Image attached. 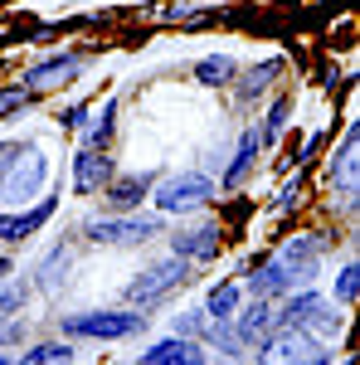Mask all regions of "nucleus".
Segmentation results:
<instances>
[{
	"label": "nucleus",
	"mask_w": 360,
	"mask_h": 365,
	"mask_svg": "<svg viewBox=\"0 0 360 365\" xmlns=\"http://www.w3.org/2000/svg\"><path fill=\"white\" fill-rule=\"evenodd\" d=\"M292 127V93H282L277 88L273 98H268V108L258 113V122H253V132H258V146L263 151H273L277 141H282V132Z\"/></svg>",
	"instance_id": "obj_21"
},
{
	"label": "nucleus",
	"mask_w": 360,
	"mask_h": 365,
	"mask_svg": "<svg viewBox=\"0 0 360 365\" xmlns=\"http://www.w3.org/2000/svg\"><path fill=\"white\" fill-rule=\"evenodd\" d=\"M190 78L200 88H210V93H229V83L239 78V58L234 54H200L190 68Z\"/></svg>",
	"instance_id": "obj_22"
},
{
	"label": "nucleus",
	"mask_w": 360,
	"mask_h": 365,
	"mask_svg": "<svg viewBox=\"0 0 360 365\" xmlns=\"http://www.w3.org/2000/svg\"><path fill=\"white\" fill-rule=\"evenodd\" d=\"M88 49H54V54L34 58V63H25L20 68V88H29L34 98H44V93H54V88H68L78 83L88 73Z\"/></svg>",
	"instance_id": "obj_7"
},
{
	"label": "nucleus",
	"mask_w": 360,
	"mask_h": 365,
	"mask_svg": "<svg viewBox=\"0 0 360 365\" xmlns=\"http://www.w3.org/2000/svg\"><path fill=\"white\" fill-rule=\"evenodd\" d=\"M331 302L341 312H351L360 302V263L356 258H346L341 268H336V278H331Z\"/></svg>",
	"instance_id": "obj_26"
},
{
	"label": "nucleus",
	"mask_w": 360,
	"mask_h": 365,
	"mask_svg": "<svg viewBox=\"0 0 360 365\" xmlns=\"http://www.w3.org/2000/svg\"><path fill=\"white\" fill-rule=\"evenodd\" d=\"M117 113H122V103L117 98H103L98 108H88L83 127L73 132L78 146H93V151H112V137H117Z\"/></svg>",
	"instance_id": "obj_20"
},
{
	"label": "nucleus",
	"mask_w": 360,
	"mask_h": 365,
	"mask_svg": "<svg viewBox=\"0 0 360 365\" xmlns=\"http://www.w3.org/2000/svg\"><path fill=\"white\" fill-rule=\"evenodd\" d=\"M326 253H331V234L326 229H302V234H287L282 244H277V263L292 273V282H312L322 273V263H326Z\"/></svg>",
	"instance_id": "obj_9"
},
{
	"label": "nucleus",
	"mask_w": 360,
	"mask_h": 365,
	"mask_svg": "<svg viewBox=\"0 0 360 365\" xmlns=\"http://www.w3.org/2000/svg\"><path fill=\"white\" fill-rule=\"evenodd\" d=\"M83 117H88V103H63V108L54 113V127L63 132V137H73V132L83 127Z\"/></svg>",
	"instance_id": "obj_30"
},
{
	"label": "nucleus",
	"mask_w": 360,
	"mask_h": 365,
	"mask_svg": "<svg viewBox=\"0 0 360 365\" xmlns=\"http://www.w3.org/2000/svg\"><path fill=\"white\" fill-rule=\"evenodd\" d=\"M336 78H341V73H336V63H322V73H317V83H322V88H331Z\"/></svg>",
	"instance_id": "obj_32"
},
{
	"label": "nucleus",
	"mask_w": 360,
	"mask_h": 365,
	"mask_svg": "<svg viewBox=\"0 0 360 365\" xmlns=\"http://www.w3.org/2000/svg\"><path fill=\"white\" fill-rule=\"evenodd\" d=\"M307 185H312V166H292L287 180L277 185V195L268 200V215H292L307 205Z\"/></svg>",
	"instance_id": "obj_25"
},
{
	"label": "nucleus",
	"mask_w": 360,
	"mask_h": 365,
	"mask_svg": "<svg viewBox=\"0 0 360 365\" xmlns=\"http://www.w3.org/2000/svg\"><path fill=\"white\" fill-rule=\"evenodd\" d=\"M0 365H15V361H10V356H5V351H0Z\"/></svg>",
	"instance_id": "obj_35"
},
{
	"label": "nucleus",
	"mask_w": 360,
	"mask_h": 365,
	"mask_svg": "<svg viewBox=\"0 0 360 365\" xmlns=\"http://www.w3.org/2000/svg\"><path fill=\"white\" fill-rule=\"evenodd\" d=\"M10 273H15V258H10V253H0V282H10Z\"/></svg>",
	"instance_id": "obj_33"
},
{
	"label": "nucleus",
	"mask_w": 360,
	"mask_h": 365,
	"mask_svg": "<svg viewBox=\"0 0 360 365\" xmlns=\"http://www.w3.org/2000/svg\"><path fill=\"white\" fill-rule=\"evenodd\" d=\"M258 156H263V146H258V132H253V122L239 132V141H234V156L220 166V195H234V190H244L253 180V170H258Z\"/></svg>",
	"instance_id": "obj_17"
},
{
	"label": "nucleus",
	"mask_w": 360,
	"mask_h": 365,
	"mask_svg": "<svg viewBox=\"0 0 360 365\" xmlns=\"http://www.w3.org/2000/svg\"><path fill=\"white\" fill-rule=\"evenodd\" d=\"M239 302H244V282L239 278H220L205 287V317L210 322H229L239 312Z\"/></svg>",
	"instance_id": "obj_24"
},
{
	"label": "nucleus",
	"mask_w": 360,
	"mask_h": 365,
	"mask_svg": "<svg viewBox=\"0 0 360 365\" xmlns=\"http://www.w3.org/2000/svg\"><path fill=\"white\" fill-rule=\"evenodd\" d=\"M190 268L195 263H185V258H175V253H166V258H156V263H146L137 278L127 282V307L137 312H151L161 307L166 297H175L185 282H190Z\"/></svg>",
	"instance_id": "obj_6"
},
{
	"label": "nucleus",
	"mask_w": 360,
	"mask_h": 365,
	"mask_svg": "<svg viewBox=\"0 0 360 365\" xmlns=\"http://www.w3.org/2000/svg\"><path fill=\"white\" fill-rule=\"evenodd\" d=\"M15 365H73V341H34V346H25V356Z\"/></svg>",
	"instance_id": "obj_27"
},
{
	"label": "nucleus",
	"mask_w": 360,
	"mask_h": 365,
	"mask_svg": "<svg viewBox=\"0 0 360 365\" xmlns=\"http://www.w3.org/2000/svg\"><path fill=\"white\" fill-rule=\"evenodd\" d=\"M161 175L156 170H117L108 180V190H103V215H132V210H141L146 200H151V185H156Z\"/></svg>",
	"instance_id": "obj_15"
},
{
	"label": "nucleus",
	"mask_w": 360,
	"mask_h": 365,
	"mask_svg": "<svg viewBox=\"0 0 360 365\" xmlns=\"http://www.w3.org/2000/svg\"><path fill=\"white\" fill-rule=\"evenodd\" d=\"M68 268H73V249L58 239L54 249H49V258L34 268V282H29V287H34V292H58V287L68 282Z\"/></svg>",
	"instance_id": "obj_23"
},
{
	"label": "nucleus",
	"mask_w": 360,
	"mask_h": 365,
	"mask_svg": "<svg viewBox=\"0 0 360 365\" xmlns=\"http://www.w3.org/2000/svg\"><path fill=\"white\" fill-rule=\"evenodd\" d=\"M34 103H39V98H34L29 88H20V83L0 88V127H5V122H20V117H29V113H34Z\"/></svg>",
	"instance_id": "obj_28"
},
{
	"label": "nucleus",
	"mask_w": 360,
	"mask_h": 365,
	"mask_svg": "<svg viewBox=\"0 0 360 365\" xmlns=\"http://www.w3.org/2000/svg\"><path fill=\"white\" fill-rule=\"evenodd\" d=\"M54 215H58V195H39L34 205H25V210H5V215H0V249H20V244H29Z\"/></svg>",
	"instance_id": "obj_13"
},
{
	"label": "nucleus",
	"mask_w": 360,
	"mask_h": 365,
	"mask_svg": "<svg viewBox=\"0 0 360 365\" xmlns=\"http://www.w3.org/2000/svg\"><path fill=\"white\" fill-rule=\"evenodd\" d=\"M282 73H287V54H268V58H258V63H249V68H239V78L229 83L234 108H239V113H253L263 98H273V93H277Z\"/></svg>",
	"instance_id": "obj_10"
},
{
	"label": "nucleus",
	"mask_w": 360,
	"mask_h": 365,
	"mask_svg": "<svg viewBox=\"0 0 360 365\" xmlns=\"http://www.w3.org/2000/svg\"><path fill=\"white\" fill-rule=\"evenodd\" d=\"M229 244V234H224L220 220H200V225H180L170 234V253L175 258H185V263H215Z\"/></svg>",
	"instance_id": "obj_12"
},
{
	"label": "nucleus",
	"mask_w": 360,
	"mask_h": 365,
	"mask_svg": "<svg viewBox=\"0 0 360 365\" xmlns=\"http://www.w3.org/2000/svg\"><path fill=\"white\" fill-rule=\"evenodd\" d=\"M317 351H322V341H312L297 327H273L268 336L253 346L258 365H297V361H312Z\"/></svg>",
	"instance_id": "obj_14"
},
{
	"label": "nucleus",
	"mask_w": 360,
	"mask_h": 365,
	"mask_svg": "<svg viewBox=\"0 0 360 365\" xmlns=\"http://www.w3.org/2000/svg\"><path fill=\"white\" fill-rule=\"evenodd\" d=\"M220 200V185H215V175L210 170H175V175H161L156 185H151V205H156V215L161 220H185V215H200V210H210Z\"/></svg>",
	"instance_id": "obj_3"
},
{
	"label": "nucleus",
	"mask_w": 360,
	"mask_h": 365,
	"mask_svg": "<svg viewBox=\"0 0 360 365\" xmlns=\"http://www.w3.org/2000/svg\"><path fill=\"white\" fill-rule=\"evenodd\" d=\"M132 365H210V346H200V341L170 331V336L151 341L146 351H137Z\"/></svg>",
	"instance_id": "obj_19"
},
{
	"label": "nucleus",
	"mask_w": 360,
	"mask_h": 365,
	"mask_svg": "<svg viewBox=\"0 0 360 365\" xmlns=\"http://www.w3.org/2000/svg\"><path fill=\"white\" fill-rule=\"evenodd\" d=\"M25 146H29V141H20V137L0 141V185H5V175H10V166H15V156H20Z\"/></svg>",
	"instance_id": "obj_31"
},
{
	"label": "nucleus",
	"mask_w": 360,
	"mask_h": 365,
	"mask_svg": "<svg viewBox=\"0 0 360 365\" xmlns=\"http://www.w3.org/2000/svg\"><path fill=\"white\" fill-rule=\"evenodd\" d=\"M277 327H297L312 341H336L346 331V312H336V302L317 287H292L282 302H277Z\"/></svg>",
	"instance_id": "obj_2"
},
{
	"label": "nucleus",
	"mask_w": 360,
	"mask_h": 365,
	"mask_svg": "<svg viewBox=\"0 0 360 365\" xmlns=\"http://www.w3.org/2000/svg\"><path fill=\"white\" fill-rule=\"evenodd\" d=\"M297 365H331V351H326V346H322V351H317V356H312V361H297Z\"/></svg>",
	"instance_id": "obj_34"
},
{
	"label": "nucleus",
	"mask_w": 360,
	"mask_h": 365,
	"mask_svg": "<svg viewBox=\"0 0 360 365\" xmlns=\"http://www.w3.org/2000/svg\"><path fill=\"white\" fill-rule=\"evenodd\" d=\"M151 322V312L137 307H83V312H63L58 317V336L63 341H137Z\"/></svg>",
	"instance_id": "obj_1"
},
{
	"label": "nucleus",
	"mask_w": 360,
	"mask_h": 365,
	"mask_svg": "<svg viewBox=\"0 0 360 365\" xmlns=\"http://www.w3.org/2000/svg\"><path fill=\"white\" fill-rule=\"evenodd\" d=\"M326 146H331V127H322V132H312V137H302V151H297V166H317Z\"/></svg>",
	"instance_id": "obj_29"
},
{
	"label": "nucleus",
	"mask_w": 360,
	"mask_h": 365,
	"mask_svg": "<svg viewBox=\"0 0 360 365\" xmlns=\"http://www.w3.org/2000/svg\"><path fill=\"white\" fill-rule=\"evenodd\" d=\"M273 327H277V302H263V297H244L239 312L229 317V331L239 341V351H253Z\"/></svg>",
	"instance_id": "obj_18"
},
{
	"label": "nucleus",
	"mask_w": 360,
	"mask_h": 365,
	"mask_svg": "<svg viewBox=\"0 0 360 365\" xmlns=\"http://www.w3.org/2000/svg\"><path fill=\"white\" fill-rule=\"evenodd\" d=\"M49 170H54V161L29 141L25 151L15 156V166H10V175H5V185H0V205H5V210H25V205H34V200L44 195Z\"/></svg>",
	"instance_id": "obj_8"
},
{
	"label": "nucleus",
	"mask_w": 360,
	"mask_h": 365,
	"mask_svg": "<svg viewBox=\"0 0 360 365\" xmlns=\"http://www.w3.org/2000/svg\"><path fill=\"white\" fill-rule=\"evenodd\" d=\"M244 297H263V302H282L297 282H292V273L277 263L273 253H258V258H249L244 263Z\"/></svg>",
	"instance_id": "obj_16"
},
{
	"label": "nucleus",
	"mask_w": 360,
	"mask_h": 365,
	"mask_svg": "<svg viewBox=\"0 0 360 365\" xmlns=\"http://www.w3.org/2000/svg\"><path fill=\"white\" fill-rule=\"evenodd\" d=\"M117 175L112 151H93V146H73V161H68V190L78 200H98L108 190V180Z\"/></svg>",
	"instance_id": "obj_11"
},
{
	"label": "nucleus",
	"mask_w": 360,
	"mask_h": 365,
	"mask_svg": "<svg viewBox=\"0 0 360 365\" xmlns=\"http://www.w3.org/2000/svg\"><path fill=\"white\" fill-rule=\"evenodd\" d=\"M156 234H166V220L161 215H88L83 220V239L88 244H103V249H137V244H151Z\"/></svg>",
	"instance_id": "obj_5"
},
{
	"label": "nucleus",
	"mask_w": 360,
	"mask_h": 365,
	"mask_svg": "<svg viewBox=\"0 0 360 365\" xmlns=\"http://www.w3.org/2000/svg\"><path fill=\"white\" fill-rule=\"evenodd\" d=\"M341 365H356V356H346V361H341Z\"/></svg>",
	"instance_id": "obj_36"
},
{
	"label": "nucleus",
	"mask_w": 360,
	"mask_h": 365,
	"mask_svg": "<svg viewBox=\"0 0 360 365\" xmlns=\"http://www.w3.org/2000/svg\"><path fill=\"white\" fill-rule=\"evenodd\" d=\"M317 166H322L326 190H331V195L346 205V215L356 220V210H360V117L346 122L341 141L322 151V161H317Z\"/></svg>",
	"instance_id": "obj_4"
}]
</instances>
